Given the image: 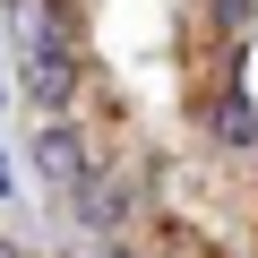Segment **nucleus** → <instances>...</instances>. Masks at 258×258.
<instances>
[{"label":"nucleus","instance_id":"obj_1","mask_svg":"<svg viewBox=\"0 0 258 258\" xmlns=\"http://www.w3.org/2000/svg\"><path fill=\"white\" fill-rule=\"evenodd\" d=\"M0 258H9V249H0Z\"/></svg>","mask_w":258,"mask_h":258}]
</instances>
